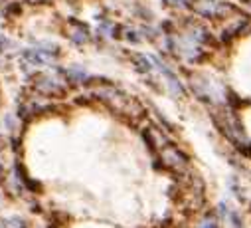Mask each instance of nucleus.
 <instances>
[{"mask_svg":"<svg viewBox=\"0 0 251 228\" xmlns=\"http://www.w3.org/2000/svg\"><path fill=\"white\" fill-rule=\"evenodd\" d=\"M172 2H174L176 6H184V8H192V4H194V0H172Z\"/></svg>","mask_w":251,"mask_h":228,"instance_id":"nucleus-5","label":"nucleus"},{"mask_svg":"<svg viewBox=\"0 0 251 228\" xmlns=\"http://www.w3.org/2000/svg\"><path fill=\"white\" fill-rule=\"evenodd\" d=\"M202 22L210 24H220L226 18H229L233 12L239 10V6L233 0H194V4L190 8Z\"/></svg>","mask_w":251,"mask_h":228,"instance_id":"nucleus-1","label":"nucleus"},{"mask_svg":"<svg viewBox=\"0 0 251 228\" xmlns=\"http://www.w3.org/2000/svg\"><path fill=\"white\" fill-rule=\"evenodd\" d=\"M162 155H164L166 165H170V167H174V169H182V167H186V163H188V159L184 157V153H182L180 149H176L174 145H168Z\"/></svg>","mask_w":251,"mask_h":228,"instance_id":"nucleus-2","label":"nucleus"},{"mask_svg":"<svg viewBox=\"0 0 251 228\" xmlns=\"http://www.w3.org/2000/svg\"><path fill=\"white\" fill-rule=\"evenodd\" d=\"M200 228H220V226H218V222H216V218H214V216H206V218L202 220Z\"/></svg>","mask_w":251,"mask_h":228,"instance_id":"nucleus-3","label":"nucleus"},{"mask_svg":"<svg viewBox=\"0 0 251 228\" xmlns=\"http://www.w3.org/2000/svg\"><path fill=\"white\" fill-rule=\"evenodd\" d=\"M233 2L241 8V10H247L251 14V0H233Z\"/></svg>","mask_w":251,"mask_h":228,"instance_id":"nucleus-4","label":"nucleus"}]
</instances>
